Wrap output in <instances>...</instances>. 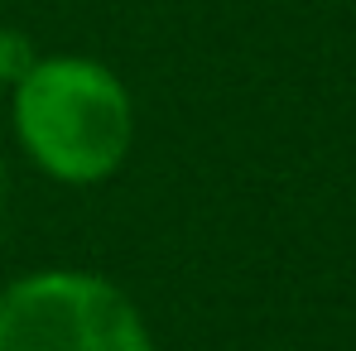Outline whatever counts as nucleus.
Instances as JSON below:
<instances>
[{"label":"nucleus","instance_id":"nucleus-1","mask_svg":"<svg viewBox=\"0 0 356 351\" xmlns=\"http://www.w3.org/2000/svg\"><path fill=\"white\" fill-rule=\"evenodd\" d=\"M10 120L24 159L67 188L120 174L135 145V101L116 72L82 54H44L10 87Z\"/></svg>","mask_w":356,"mask_h":351},{"label":"nucleus","instance_id":"nucleus-2","mask_svg":"<svg viewBox=\"0 0 356 351\" xmlns=\"http://www.w3.org/2000/svg\"><path fill=\"white\" fill-rule=\"evenodd\" d=\"M0 351H154V337L106 275L34 270L0 289Z\"/></svg>","mask_w":356,"mask_h":351},{"label":"nucleus","instance_id":"nucleus-3","mask_svg":"<svg viewBox=\"0 0 356 351\" xmlns=\"http://www.w3.org/2000/svg\"><path fill=\"white\" fill-rule=\"evenodd\" d=\"M39 58H44V54H39V44H34L24 29L0 24V87L24 82V77H29V67H34Z\"/></svg>","mask_w":356,"mask_h":351},{"label":"nucleus","instance_id":"nucleus-4","mask_svg":"<svg viewBox=\"0 0 356 351\" xmlns=\"http://www.w3.org/2000/svg\"><path fill=\"white\" fill-rule=\"evenodd\" d=\"M0 193H5V159H0Z\"/></svg>","mask_w":356,"mask_h":351}]
</instances>
